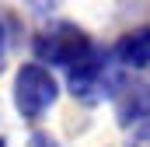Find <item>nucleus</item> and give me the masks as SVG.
<instances>
[{
  "instance_id": "obj_1",
  "label": "nucleus",
  "mask_w": 150,
  "mask_h": 147,
  "mask_svg": "<svg viewBox=\"0 0 150 147\" xmlns=\"http://www.w3.org/2000/svg\"><path fill=\"white\" fill-rule=\"evenodd\" d=\"M94 49L91 35L74 25V21H49L45 28H38L32 39V53H35L38 63L45 67H74L77 60H84L87 53Z\"/></svg>"
},
{
  "instance_id": "obj_2",
  "label": "nucleus",
  "mask_w": 150,
  "mask_h": 147,
  "mask_svg": "<svg viewBox=\"0 0 150 147\" xmlns=\"http://www.w3.org/2000/svg\"><path fill=\"white\" fill-rule=\"evenodd\" d=\"M59 98V81L52 77V70L45 63H21L14 74V109L21 119L38 123L45 112L56 105Z\"/></svg>"
},
{
  "instance_id": "obj_3",
  "label": "nucleus",
  "mask_w": 150,
  "mask_h": 147,
  "mask_svg": "<svg viewBox=\"0 0 150 147\" xmlns=\"http://www.w3.org/2000/svg\"><path fill=\"white\" fill-rule=\"evenodd\" d=\"M112 70H115V60L112 53L105 49H91L84 60H77L74 67H67V88L77 102L84 105H98L108 98V84H112Z\"/></svg>"
},
{
  "instance_id": "obj_4",
  "label": "nucleus",
  "mask_w": 150,
  "mask_h": 147,
  "mask_svg": "<svg viewBox=\"0 0 150 147\" xmlns=\"http://www.w3.org/2000/svg\"><path fill=\"white\" fill-rule=\"evenodd\" d=\"M112 60L126 70H150V25H140L112 46Z\"/></svg>"
},
{
  "instance_id": "obj_5",
  "label": "nucleus",
  "mask_w": 150,
  "mask_h": 147,
  "mask_svg": "<svg viewBox=\"0 0 150 147\" xmlns=\"http://www.w3.org/2000/svg\"><path fill=\"white\" fill-rule=\"evenodd\" d=\"M28 147H63L52 133H45V130H35L32 137H28Z\"/></svg>"
},
{
  "instance_id": "obj_6",
  "label": "nucleus",
  "mask_w": 150,
  "mask_h": 147,
  "mask_svg": "<svg viewBox=\"0 0 150 147\" xmlns=\"http://www.w3.org/2000/svg\"><path fill=\"white\" fill-rule=\"evenodd\" d=\"M7 49H11V39H7V25L0 18V74L7 70Z\"/></svg>"
},
{
  "instance_id": "obj_7",
  "label": "nucleus",
  "mask_w": 150,
  "mask_h": 147,
  "mask_svg": "<svg viewBox=\"0 0 150 147\" xmlns=\"http://www.w3.org/2000/svg\"><path fill=\"white\" fill-rule=\"evenodd\" d=\"M28 4H32V7H35L38 14H52V11H56V4H59V0H28Z\"/></svg>"
},
{
  "instance_id": "obj_8",
  "label": "nucleus",
  "mask_w": 150,
  "mask_h": 147,
  "mask_svg": "<svg viewBox=\"0 0 150 147\" xmlns=\"http://www.w3.org/2000/svg\"><path fill=\"white\" fill-rule=\"evenodd\" d=\"M0 147H7V140H4V137H0Z\"/></svg>"
}]
</instances>
